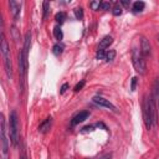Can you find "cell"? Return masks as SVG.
<instances>
[{"mask_svg": "<svg viewBox=\"0 0 159 159\" xmlns=\"http://www.w3.org/2000/svg\"><path fill=\"white\" fill-rule=\"evenodd\" d=\"M132 61H133V66H134L137 72L139 75H145V72H147V65H145L144 57H143V55H142L140 50L133 49V51H132Z\"/></svg>", "mask_w": 159, "mask_h": 159, "instance_id": "6da1fadb", "label": "cell"}, {"mask_svg": "<svg viewBox=\"0 0 159 159\" xmlns=\"http://www.w3.org/2000/svg\"><path fill=\"white\" fill-rule=\"evenodd\" d=\"M10 140L12 145H18L19 140V123H18V114L15 111L10 113Z\"/></svg>", "mask_w": 159, "mask_h": 159, "instance_id": "7a4b0ae2", "label": "cell"}, {"mask_svg": "<svg viewBox=\"0 0 159 159\" xmlns=\"http://www.w3.org/2000/svg\"><path fill=\"white\" fill-rule=\"evenodd\" d=\"M1 159H8V152H9V145H8V137H6V128H5V118L1 114Z\"/></svg>", "mask_w": 159, "mask_h": 159, "instance_id": "3957f363", "label": "cell"}, {"mask_svg": "<svg viewBox=\"0 0 159 159\" xmlns=\"http://www.w3.org/2000/svg\"><path fill=\"white\" fill-rule=\"evenodd\" d=\"M148 106H149V113H150V118H152V124L153 127H156L158 124V108L156 106L153 96L148 97Z\"/></svg>", "mask_w": 159, "mask_h": 159, "instance_id": "277c9868", "label": "cell"}, {"mask_svg": "<svg viewBox=\"0 0 159 159\" xmlns=\"http://www.w3.org/2000/svg\"><path fill=\"white\" fill-rule=\"evenodd\" d=\"M143 118H144L145 127H147L148 129H150L153 127V124H152V118H150V113H149L148 96H144V101H143Z\"/></svg>", "mask_w": 159, "mask_h": 159, "instance_id": "5b68a950", "label": "cell"}, {"mask_svg": "<svg viewBox=\"0 0 159 159\" xmlns=\"http://www.w3.org/2000/svg\"><path fill=\"white\" fill-rule=\"evenodd\" d=\"M93 103H96V104H98L99 107H106V108H110L111 111H113V112H117V108H116V106L114 104H112L108 99H106V98H103V97H98V96H96V97H93Z\"/></svg>", "mask_w": 159, "mask_h": 159, "instance_id": "8992f818", "label": "cell"}, {"mask_svg": "<svg viewBox=\"0 0 159 159\" xmlns=\"http://www.w3.org/2000/svg\"><path fill=\"white\" fill-rule=\"evenodd\" d=\"M140 52L143 56H149L150 52H152V49H150V44L149 41L145 39V37H142L140 39Z\"/></svg>", "mask_w": 159, "mask_h": 159, "instance_id": "52a82bcc", "label": "cell"}, {"mask_svg": "<svg viewBox=\"0 0 159 159\" xmlns=\"http://www.w3.org/2000/svg\"><path fill=\"white\" fill-rule=\"evenodd\" d=\"M90 117V112H87V111H83V112H80L78 114H76L72 118V122H71V124L72 125H76L78 123H82L83 121H86L87 118Z\"/></svg>", "mask_w": 159, "mask_h": 159, "instance_id": "ba28073f", "label": "cell"}, {"mask_svg": "<svg viewBox=\"0 0 159 159\" xmlns=\"http://www.w3.org/2000/svg\"><path fill=\"white\" fill-rule=\"evenodd\" d=\"M4 66H5V71H6V75L8 77L11 78L12 77V66H11V57H10V53L4 56Z\"/></svg>", "mask_w": 159, "mask_h": 159, "instance_id": "9c48e42d", "label": "cell"}, {"mask_svg": "<svg viewBox=\"0 0 159 159\" xmlns=\"http://www.w3.org/2000/svg\"><path fill=\"white\" fill-rule=\"evenodd\" d=\"M51 125H52V118H51V117H47V118H46L44 122L39 125V132L46 133L50 128H51Z\"/></svg>", "mask_w": 159, "mask_h": 159, "instance_id": "30bf717a", "label": "cell"}, {"mask_svg": "<svg viewBox=\"0 0 159 159\" xmlns=\"http://www.w3.org/2000/svg\"><path fill=\"white\" fill-rule=\"evenodd\" d=\"M153 98L154 102L157 103V108L159 110V78H156L154 81V87H153Z\"/></svg>", "mask_w": 159, "mask_h": 159, "instance_id": "8fae6325", "label": "cell"}, {"mask_svg": "<svg viewBox=\"0 0 159 159\" xmlns=\"http://www.w3.org/2000/svg\"><path fill=\"white\" fill-rule=\"evenodd\" d=\"M9 5H10V9H11V12H12V15H14V18L15 19H19V15H20V4L14 1V0H10Z\"/></svg>", "mask_w": 159, "mask_h": 159, "instance_id": "7c38bea8", "label": "cell"}, {"mask_svg": "<svg viewBox=\"0 0 159 159\" xmlns=\"http://www.w3.org/2000/svg\"><path fill=\"white\" fill-rule=\"evenodd\" d=\"M112 42H113V39H112L111 36H104L101 40V42H99V49L103 50V49L110 47V46L112 45Z\"/></svg>", "mask_w": 159, "mask_h": 159, "instance_id": "4fadbf2b", "label": "cell"}, {"mask_svg": "<svg viewBox=\"0 0 159 159\" xmlns=\"http://www.w3.org/2000/svg\"><path fill=\"white\" fill-rule=\"evenodd\" d=\"M53 35H55L56 40H58V41H61L62 39H64V34H62V30H61L60 25H56V26L53 27Z\"/></svg>", "mask_w": 159, "mask_h": 159, "instance_id": "5bb4252c", "label": "cell"}, {"mask_svg": "<svg viewBox=\"0 0 159 159\" xmlns=\"http://www.w3.org/2000/svg\"><path fill=\"white\" fill-rule=\"evenodd\" d=\"M55 20H56V23L57 24H64L65 23V20H66V12L64 11H60V12H57V14L55 15Z\"/></svg>", "mask_w": 159, "mask_h": 159, "instance_id": "9a60e30c", "label": "cell"}, {"mask_svg": "<svg viewBox=\"0 0 159 159\" xmlns=\"http://www.w3.org/2000/svg\"><path fill=\"white\" fill-rule=\"evenodd\" d=\"M144 6H145L144 1H136L134 4H133V11H134V12H140L142 10L144 9Z\"/></svg>", "mask_w": 159, "mask_h": 159, "instance_id": "2e32d148", "label": "cell"}, {"mask_svg": "<svg viewBox=\"0 0 159 159\" xmlns=\"http://www.w3.org/2000/svg\"><path fill=\"white\" fill-rule=\"evenodd\" d=\"M52 52H53V55L60 56L61 53L64 52V45H61V44H56V45H53V47H52Z\"/></svg>", "mask_w": 159, "mask_h": 159, "instance_id": "e0dca14e", "label": "cell"}, {"mask_svg": "<svg viewBox=\"0 0 159 159\" xmlns=\"http://www.w3.org/2000/svg\"><path fill=\"white\" fill-rule=\"evenodd\" d=\"M73 12H75L76 19H78V20H82L83 19V10H82V8H76V9L73 10Z\"/></svg>", "mask_w": 159, "mask_h": 159, "instance_id": "ac0fdd59", "label": "cell"}, {"mask_svg": "<svg viewBox=\"0 0 159 159\" xmlns=\"http://www.w3.org/2000/svg\"><path fill=\"white\" fill-rule=\"evenodd\" d=\"M114 57H116V51H114V50H110V51L106 53V58H104V60H106V61H112V60H114Z\"/></svg>", "mask_w": 159, "mask_h": 159, "instance_id": "d6986e66", "label": "cell"}, {"mask_svg": "<svg viewBox=\"0 0 159 159\" xmlns=\"http://www.w3.org/2000/svg\"><path fill=\"white\" fill-rule=\"evenodd\" d=\"M44 19L47 18V14H49V11H50V3L49 1H44Z\"/></svg>", "mask_w": 159, "mask_h": 159, "instance_id": "ffe728a7", "label": "cell"}, {"mask_svg": "<svg viewBox=\"0 0 159 159\" xmlns=\"http://www.w3.org/2000/svg\"><path fill=\"white\" fill-rule=\"evenodd\" d=\"M101 10H104V11H107V10H111V8H112V5H111V3H108V1H102L101 3Z\"/></svg>", "mask_w": 159, "mask_h": 159, "instance_id": "44dd1931", "label": "cell"}, {"mask_svg": "<svg viewBox=\"0 0 159 159\" xmlns=\"http://www.w3.org/2000/svg\"><path fill=\"white\" fill-rule=\"evenodd\" d=\"M96 58H97V60H103V58H106V52H104V50L99 49L97 51V53H96Z\"/></svg>", "mask_w": 159, "mask_h": 159, "instance_id": "7402d4cb", "label": "cell"}, {"mask_svg": "<svg viewBox=\"0 0 159 159\" xmlns=\"http://www.w3.org/2000/svg\"><path fill=\"white\" fill-rule=\"evenodd\" d=\"M112 12H113V15L114 16H118V15H121L122 14V8H121L118 4H117V5L113 8V10H112Z\"/></svg>", "mask_w": 159, "mask_h": 159, "instance_id": "603a6c76", "label": "cell"}, {"mask_svg": "<svg viewBox=\"0 0 159 159\" xmlns=\"http://www.w3.org/2000/svg\"><path fill=\"white\" fill-rule=\"evenodd\" d=\"M90 6L92 8V10H98L99 6H101V3H99V1H91Z\"/></svg>", "mask_w": 159, "mask_h": 159, "instance_id": "cb8c5ba5", "label": "cell"}, {"mask_svg": "<svg viewBox=\"0 0 159 159\" xmlns=\"http://www.w3.org/2000/svg\"><path fill=\"white\" fill-rule=\"evenodd\" d=\"M85 83H86V81H85V80H82V81H81V82H78V83H77V85H76V86H75V91H76V92H78V91H81V90L83 88V86H85Z\"/></svg>", "mask_w": 159, "mask_h": 159, "instance_id": "d4e9b609", "label": "cell"}, {"mask_svg": "<svg viewBox=\"0 0 159 159\" xmlns=\"http://www.w3.org/2000/svg\"><path fill=\"white\" fill-rule=\"evenodd\" d=\"M20 159H27L26 153H25V145L21 143V149H20Z\"/></svg>", "mask_w": 159, "mask_h": 159, "instance_id": "484cf974", "label": "cell"}, {"mask_svg": "<svg viewBox=\"0 0 159 159\" xmlns=\"http://www.w3.org/2000/svg\"><path fill=\"white\" fill-rule=\"evenodd\" d=\"M137 83H138V78H137V77H133V78H132V82H131V90H132V91H136Z\"/></svg>", "mask_w": 159, "mask_h": 159, "instance_id": "4316f807", "label": "cell"}, {"mask_svg": "<svg viewBox=\"0 0 159 159\" xmlns=\"http://www.w3.org/2000/svg\"><path fill=\"white\" fill-rule=\"evenodd\" d=\"M93 128H95V125H86V127H83L82 128V133H87V132H92L93 131Z\"/></svg>", "mask_w": 159, "mask_h": 159, "instance_id": "83f0119b", "label": "cell"}, {"mask_svg": "<svg viewBox=\"0 0 159 159\" xmlns=\"http://www.w3.org/2000/svg\"><path fill=\"white\" fill-rule=\"evenodd\" d=\"M111 158H112V153H106V154H103V156L95 158V159H111Z\"/></svg>", "mask_w": 159, "mask_h": 159, "instance_id": "f1b7e54d", "label": "cell"}, {"mask_svg": "<svg viewBox=\"0 0 159 159\" xmlns=\"http://www.w3.org/2000/svg\"><path fill=\"white\" fill-rule=\"evenodd\" d=\"M12 34H14V39H15V40L19 39V36H18V29H16L15 26L12 27Z\"/></svg>", "mask_w": 159, "mask_h": 159, "instance_id": "f546056e", "label": "cell"}, {"mask_svg": "<svg viewBox=\"0 0 159 159\" xmlns=\"http://www.w3.org/2000/svg\"><path fill=\"white\" fill-rule=\"evenodd\" d=\"M69 88V85H67V83H65V85H62V87H61V93H65V92H66V90H67Z\"/></svg>", "mask_w": 159, "mask_h": 159, "instance_id": "4dcf8cb0", "label": "cell"}, {"mask_svg": "<svg viewBox=\"0 0 159 159\" xmlns=\"http://www.w3.org/2000/svg\"><path fill=\"white\" fill-rule=\"evenodd\" d=\"M119 3L122 4V5H124V6H128L129 5V1H127V0H121Z\"/></svg>", "mask_w": 159, "mask_h": 159, "instance_id": "1f68e13d", "label": "cell"}, {"mask_svg": "<svg viewBox=\"0 0 159 159\" xmlns=\"http://www.w3.org/2000/svg\"><path fill=\"white\" fill-rule=\"evenodd\" d=\"M158 41H159V35H158Z\"/></svg>", "mask_w": 159, "mask_h": 159, "instance_id": "d6a6232c", "label": "cell"}]
</instances>
